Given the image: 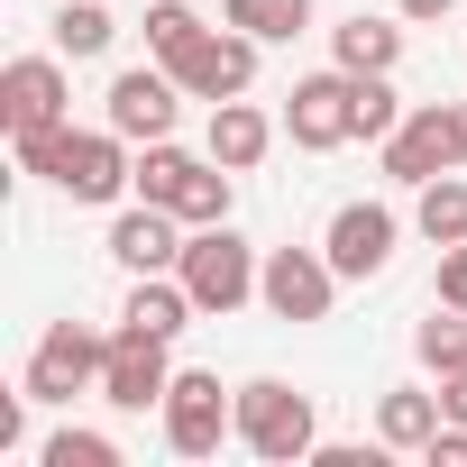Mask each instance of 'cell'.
<instances>
[{
  "instance_id": "obj_4",
  "label": "cell",
  "mask_w": 467,
  "mask_h": 467,
  "mask_svg": "<svg viewBox=\"0 0 467 467\" xmlns=\"http://www.w3.org/2000/svg\"><path fill=\"white\" fill-rule=\"evenodd\" d=\"M257 56H266V37H248V28H229V19H220V28H202L165 74L183 83V101H239V92L257 83Z\"/></svg>"
},
{
  "instance_id": "obj_11",
  "label": "cell",
  "mask_w": 467,
  "mask_h": 467,
  "mask_svg": "<svg viewBox=\"0 0 467 467\" xmlns=\"http://www.w3.org/2000/svg\"><path fill=\"white\" fill-rule=\"evenodd\" d=\"M174 110H183V83H174L165 65H129V74L110 83V101H101V119H110L129 147H156V138H174Z\"/></svg>"
},
{
  "instance_id": "obj_18",
  "label": "cell",
  "mask_w": 467,
  "mask_h": 467,
  "mask_svg": "<svg viewBox=\"0 0 467 467\" xmlns=\"http://www.w3.org/2000/svg\"><path fill=\"white\" fill-rule=\"evenodd\" d=\"M192 312H202V303L183 294V275H138L129 303H119V321H129V330H156V339H174Z\"/></svg>"
},
{
  "instance_id": "obj_1",
  "label": "cell",
  "mask_w": 467,
  "mask_h": 467,
  "mask_svg": "<svg viewBox=\"0 0 467 467\" xmlns=\"http://www.w3.org/2000/svg\"><path fill=\"white\" fill-rule=\"evenodd\" d=\"M239 449L266 458V467L312 458V449H321V412H312V394H294L285 376H248V385H239Z\"/></svg>"
},
{
  "instance_id": "obj_24",
  "label": "cell",
  "mask_w": 467,
  "mask_h": 467,
  "mask_svg": "<svg viewBox=\"0 0 467 467\" xmlns=\"http://www.w3.org/2000/svg\"><path fill=\"white\" fill-rule=\"evenodd\" d=\"M192 37H202V10H192V0H147V56H156V65H174Z\"/></svg>"
},
{
  "instance_id": "obj_9",
  "label": "cell",
  "mask_w": 467,
  "mask_h": 467,
  "mask_svg": "<svg viewBox=\"0 0 467 467\" xmlns=\"http://www.w3.org/2000/svg\"><path fill=\"white\" fill-rule=\"evenodd\" d=\"M56 183H65L74 202H119V192H138V156H129V138H119L110 119H101V129H65Z\"/></svg>"
},
{
  "instance_id": "obj_22",
  "label": "cell",
  "mask_w": 467,
  "mask_h": 467,
  "mask_svg": "<svg viewBox=\"0 0 467 467\" xmlns=\"http://www.w3.org/2000/svg\"><path fill=\"white\" fill-rule=\"evenodd\" d=\"M202 165H211V156H183L174 138H156V147L138 156V202H165V211H174V202H183V183H192Z\"/></svg>"
},
{
  "instance_id": "obj_5",
  "label": "cell",
  "mask_w": 467,
  "mask_h": 467,
  "mask_svg": "<svg viewBox=\"0 0 467 467\" xmlns=\"http://www.w3.org/2000/svg\"><path fill=\"white\" fill-rule=\"evenodd\" d=\"M285 138H294V147H312V156L348 147V138H358V74H348V65L303 74V83H294V101H285Z\"/></svg>"
},
{
  "instance_id": "obj_3",
  "label": "cell",
  "mask_w": 467,
  "mask_h": 467,
  "mask_svg": "<svg viewBox=\"0 0 467 467\" xmlns=\"http://www.w3.org/2000/svg\"><path fill=\"white\" fill-rule=\"evenodd\" d=\"M156 412H165L174 458H220V440H239V394H220V376H202V367H174Z\"/></svg>"
},
{
  "instance_id": "obj_29",
  "label": "cell",
  "mask_w": 467,
  "mask_h": 467,
  "mask_svg": "<svg viewBox=\"0 0 467 467\" xmlns=\"http://www.w3.org/2000/svg\"><path fill=\"white\" fill-rule=\"evenodd\" d=\"M431 303L467 312V239H458V248H440V294H431Z\"/></svg>"
},
{
  "instance_id": "obj_10",
  "label": "cell",
  "mask_w": 467,
  "mask_h": 467,
  "mask_svg": "<svg viewBox=\"0 0 467 467\" xmlns=\"http://www.w3.org/2000/svg\"><path fill=\"white\" fill-rule=\"evenodd\" d=\"M165 348H174V339L119 321V330H110V358H101V403H110V412H147V403H165V385H174Z\"/></svg>"
},
{
  "instance_id": "obj_8",
  "label": "cell",
  "mask_w": 467,
  "mask_h": 467,
  "mask_svg": "<svg viewBox=\"0 0 467 467\" xmlns=\"http://www.w3.org/2000/svg\"><path fill=\"white\" fill-rule=\"evenodd\" d=\"M101 358H110V339H101V330H83V321H56V330L37 339V358H28V394H37V403L101 394Z\"/></svg>"
},
{
  "instance_id": "obj_6",
  "label": "cell",
  "mask_w": 467,
  "mask_h": 467,
  "mask_svg": "<svg viewBox=\"0 0 467 467\" xmlns=\"http://www.w3.org/2000/svg\"><path fill=\"white\" fill-rule=\"evenodd\" d=\"M257 303H266L275 321H330V303H339V266H330V248H266Z\"/></svg>"
},
{
  "instance_id": "obj_16",
  "label": "cell",
  "mask_w": 467,
  "mask_h": 467,
  "mask_svg": "<svg viewBox=\"0 0 467 467\" xmlns=\"http://www.w3.org/2000/svg\"><path fill=\"white\" fill-rule=\"evenodd\" d=\"M412 229H421L431 248H458L467 239V165H449V174H431L412 192Z\"/></svg>"
},
{
  "instance_id": "obj_31",
  "label": "cell",
  "mask_w": 467,
  "mask_h": 467,
  "mask_svg": "<svg viewBox=\"0 0 467 467\" xmlns=\"http://www.w3.org/2000/svg\"><path fill=\"white\" fill-rule=\"evenodd\" d=\"M394 10H403V19H449L458 0H394Z\"/></svg>"
},
{
  "instance_id": "obj_14",
  "label": "cell",
  "mask_w": 467,
  "mask_h": 467,
  "mask_svg": "<svg viewBox=\"0 0 467 467\" xmlns=\"http://www.w3.org/2000/svg\"><path fill=\"white\" fill-rule=\"evenodd\" d=\"M110 257H119L129 275H174V266H183V220H174L165 202H129V211L110 220Z\"/></svg>"
},
{
  "instance_id": "obj_13",
  "label": "cell",
  "mask_w": 467,
  "mask_h": 467,
  "mask_svg": "<svg viewBox=\"0 0 467 467\" xmlns=\"http://www.w3.org/2000/svg\"><path fill=\"white\" fill-rule=\"evenodd\" d=\"M0 119H10V138H19V129H56V119H74V83H65V65H56V56H19L10 74H0Z\"/></svg>"
},
{
  "instance_id": "obj_21",
  "label": "cell",
  "mask_w": 467,
  "mask_h": 467,
  "mask_svg": "<svg viewBox=\"0 0 467 467\" xmlns=\"http://www.w3.org/2000/svg\"><path fill=\"white\" fill-rule=\"evenodd\" d=\"M220 19L248 28V37H266V47H285V37L312 28V0H220Z\"/></svg>"
},
{
  "instance_id": "obj_30",
  "label": "cell",
  "mask_w": 467,
  "mask_h": 467,
  "mask_svg": "<svg viewBox=\"0 0 467 467\" xmlns=\"http://www.w3.org/2000/svg\"><path fill=\"white\" fill-rule=\"evenodd\" d=\"M440 412H449V421H467V367H449V376H440Z\"/></svg>"
},
{
  "instance_id": "obj_25",
  "label": "cell",
  "mask_w": 467,
  "mask_h": 467,
  "mask_svg": "<svg viewBox=\"0 0 467 467\" xmlns=\"http://www.w3.org/2000/svg\"><path fill=\"white\" fill-rule=\"evenodd\" d=\"M174 220H183V229H211V220H229V165H220V156H211V165H202V174L183 183Z\"/></svg>"
},
{
  "instance_id": "obj_15",
  "label": "cell",
  "mask_w": 467,
  "mask_h": 467,
  "mask_svg": "<svg viewBox=\"0 0 467 467\" xmlns=\"http://www.w3.org/2000/svg\"><path fill=\"white\" fill-rule=\"evenodd\" d=\"M266 147H275V119L239 92V101H211V156L229 165V174H248V165H266Z\"/></svg>"
},
{
  "instance_id": "obj_2",
  "label": "cell",
  "mask_w": 467,
  "mask_h": 467,
  "mask_svg": "<svg viewBox=\"0 0 467 467\" xmlns=\"http://www.w3.org/2000/svg\"><path fill=\"white\" fill-rule=\"evenodd\" d=\"M183 294L202 303V312H239V303H257V275H266V257L239 239V229H229V220H211V229H192V239H183Z\"/></svg>"
},
{
  "instance_id": "obj_7",
  "label": "cell",
  "mask_w": 467,
  "mask_h": 467,
  "mask_svg": "<svg viewBox=\"0 0 467 467\" xmlns=\"http://www.w3.org/2000/svg\"><path fill=\"white\" fill-rule=\"evenodd\" d=\"M449 165H458V101H412L403 129L385 138V174H394L403 192H421V183L449 174Z\"/></svg>"
},
{
  "instance_id": "obj_19",
  "label": "cell",
  "mask_w": 467,
  "mask_h": 467,
  "mask_svg": "<svg viewBox=\"0 0 467 467\" xmlns=\"http://www.w3.org/2000/svg\"><path fill=\"white\" fill-rule=\"evenodd\" d=\"M440 421H449V412H440V394H421V385H394V394L376 403V440H385V449H412V458L431 449Z\"/></svg>"
},
{
  "instance_id": "obj_20",
  "label": "cell",
  "mask_w": 467,
  "mask_h": 467,
  "mask_svg": "<svg viewBox=\"0 0 467 467\" xmlns=\"http://www.w3.org/2000/svg\"><path fill=\"white\" fill-rule=\"evenodd\" d=\"M110 37H119V19L101 10V0H65V10H56V56L92 65V56H110Z\"/></svg>"
},
{
  "instance_id": "obj_28",
  "label": "cell",
  "mask_w": 467,
  "mask_h": 467,
  "mask_svg": "<svg viewBox=\"0 0 467 467\" xmlns=\"http://www.w3.org/2000/svg\"><path fill=\"white\" fill-rule=\"evenodd\" d=\"M65 129H74V119H56V129H19V138H10V147H19V174H47V183H56V165H65Z\"/></svg>"
},
{
  "instance_id": "obj_26",
  "label": "cell",
  "mask_w": 467,
  "mask_h": 467,
  "mask_svg": "<svg viewBox=\"0 0 467 467\" xmlns=\"http://www.w3.org/2000/svg\"><path fill=\"white\" fill-rule=\"evenodd\" d=\"M394 129H403V101H394V83H385V74H358V138H367V147H385Z\"/></svg>"
},
{
  "instance_id": "obj_27",
  "label": "cell",
  "mask_w": 467,
  "mask_h": 467,
  "mask_svg": "<svg viewBox=\"0 0 467 467\" xmlns=\"http://www.w3.org/2000/svg\"><path fill=\"white\" fill-rule=\"evenodd\" d=\"M47 467H119V440H110V431H74V421H65V431L47 440Z\"/></svg>"
},
{
  "instance_id": "obj_32",
  "label": "cell",
  "mask_w": 467,
  "mask_h": 467,
  "mask_svg": "<svg viewBox=\"0 0 467 467\" xmlns=\"http://www.w3.org/2000/svg\"><path fill=\"white\" fill-rule=\"evenodd\" d=\"M458 165H467V101H458Z\"/></svg>"
},
{
  "instance_id": "obj_23",
  "label": "cell",
  "mask_w": 467,
  "mask_h": 467,
  "mask_svg": "<svg viewBox=\"0 0 467 467\" xmlns=\"http://www.w3.org/2000/svg\"><path fill=\"white\" fill-rule=\"evenodd\" d=\"M412 358H421L431 376H449V367H467V312H449V303H431V321L412 330Z\"/></svg>"
},
{
  "instance_id": "obj_17",
  "label": "cell",
  "mask_w": 467,
  "mask_h": 467,
  "mask_svg": "<svg viewBox=\"0 0 467 467\" xmlns=\"http://www.w3.org/2000/svg\"><path fill=\"white\" fill-rule=\"evenodd\" d=\"M330 65H348V74H394L403 65V28H385V19H339L330 28Z\"/></svg>"
},
{
  "instance_id": "obj_12",
  "label": "cell",
  "mask_w": 467,
  "mask_h": 467,
  "mask_svg": "<svg viewBox=\"0 0 467 467\" xmlns=\"http://www.w3.org/2000/svg\"><path fill=\"white\" fill-rule=\"evenodd\" d=\"M394 239H403V220H394L385 202H339L321 248H330L339 285H367V275H385V266H394Z\"/></svg>"
}]
</instances>
